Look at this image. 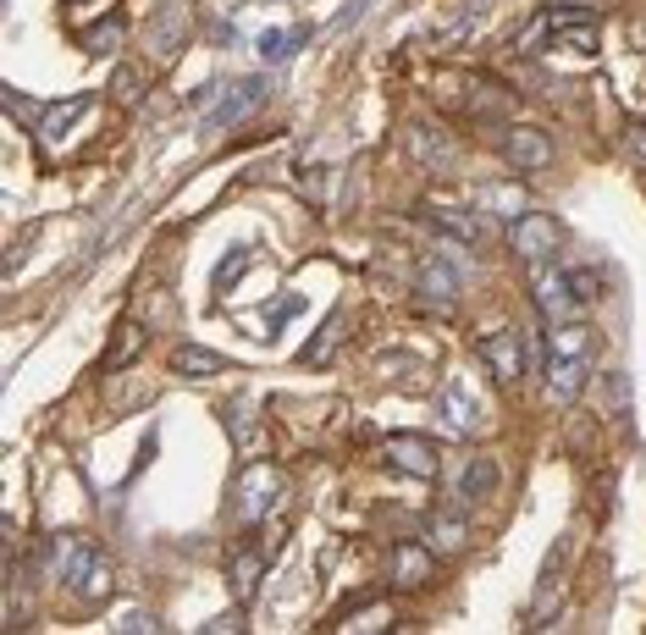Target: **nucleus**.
Returning <instances> with one entry per match:
<instances>
[{
	"label": "nucleus",
	"mask_w": 646,
	"mask_h": 635,
	"mask_svg": "<svg viewBox=\"0 0 646 635\" xmlns=\"http://www.w3.org/2000/svg\"><path fill=\"white\" fill-rule=\"evenodd\" d=\"M56 575H61V586L67 592H78V597H106L111 592V564L100 558V547L95 542H83V536H56Z\"/></svg>",
	"instance_id": "nucleus-1"
},
{
	"label": "nucleus",
	"mask_w": 646,
	"mask_h": 635,
	"mask_svg": "<svg viewBox=\"0 0 646 635\" xmlns=\"http://www.w3.org/2000/svg\"><path fill=\"white\" fill-rule=\"evenodd\" d=\"M454 255H459L454 238L437 244V249L420 260V277H415V294H420L426 305H437V310H454V305H459V288H465V266H459Z\"/></svg>",
	"instance_id": "nucleus-2"
},
{
	"label": "nucleus",
	"mask_w": 646,
	"mask_h": 635,
	"mask_svg": "<svg viewBox=\"0 0 646 635\" xmlns=\"http://www.w3.org/2000/svg\"><path fill=\"white\" fill-rule=\"evenodd\" d=\"M508 244H514V255H519V260L547 266V260H558V255H564V221H558V216H547V210H525V216L508 227Z\"/></svg>",
	"instance_id": "nucleus-3"
},
{
	"label": "nucleus",
	"mask_w": 646,
	"mask_h": 635,
	"mask_svg": "<svg viewBox=\"0 0 646 635\" xmlns=\"http://www.w3.org/2000/svg\"><path fill=\"white\" fill-rule=\"evenodd\" d=\"M530 294H536V310L547 326H564V320H575L586 310V299L575 294V277H569V266H536V282H530Z\"/></svg>",
	"instance_id": "nucleus-4"
},
{
	"label": "nucleus",
	"mask_w": 646,
	"mask_h": 635,
	"mask_svg": "<svg viewBox=\"0 0 646 635\" xmlns=\"http://www.w3.org/2000/svg\"><path fill=\"white\" fill-rule=\"evenodd\" d=\"M282 497V470L277 465H249L244 476H238V492H232V508H238V519L244 525H260L266 514H271V503Z\"/></svg>",
	"instance_id": "nucleus-5"
},
{
	"label": "nucleus",
	"mask_w": 646,
	"mask_h": 635,
	"mask_svg": "<svg viewBox=\"0 0 646 635\" xmlns=\"http://www.w3.org/2000/svg\"><path fill=\"white\" fill-rule=\"evenodd\" d=\"M404 145H409L415 166H426V171H454L459 166V145H454V133L443 122H409Z\"/></svg>",
	"instance_id": "nucleus-6"
},
{
	"label": "nucleus",
	"mask_w": 646,
	"mask_h": 635,
	"mask_svg": "<svg viewBox=\"0 0 646 635\" xmlns=\"http://www.w3.org/2000/svg\"><path fill=\"white\" fill-rule=\"evenodd\" d=\"M481 359L497 387H514L525 376V365H530V348H525L519 331H491V337H481Z\"/></svg>",
	"instance_id": "nucleus-7"
},
{
	"label": "nucleus",
	"mask_w": 646,
	"mask_h": 635,
	"mask_svg": "<svg viewBox=\"0 0 646 635\" xmlns=\"http://www.w3.org/2000/svg\"><path fill=\"white\" fill-rule=\"evenodd\" d=\"M266 100V78H232L221 95H216V106H210V128H232V122H244L255 106Z\"/></svg>",
	"instance_id": "nucleus-8"
},
{
	"label": "nucleus",
	"mask_w": 646,
	"mask_h": 635,
	"mask_svg": "<svg viewBox=\"0 0 646 635\" xmlns=\"http://www.w3.org/2000/svg\"><path fill=\"white\" fill-rule=\"evenodd\" d=\"M553 139L541 133V128H525V122H514L508 133H503V160L508 166H519V171H541V166H553Z\"/></svg>",
	"instance_id": "nucleus-9"
},
{
	"label": "nucleus",
	"mask_w": 646,
	"mask_h": 635,
	"mask_svg": "<svg viewBox=\"0 0 646 635\" xmlns=\"http://www.w3.org/2000/svg\"><path fill=\"white\" fill-rule=\"evenodd\" d=\"M437 420H443L454 437H476V431H481V404H476V393H470L465 381H448V387L437 393Z\"/></svg>",
	"instance_id": "nucleus-10"
},
{
	"label": "nucleus",
	"mask_w": 646,
	"mask_h": 635,
	"mask_svg": "<svg viewBox=\"0 0 646 635\" xmlns=\"http://www.w3.org/2000/svg\"><path fill=\"white\" fill-rule=\"evenodd\" d=\"M431 569H437V553H431L426 542H398V547H392L387 575H392V586H398V592L426 586V581H431Z\"/></svg>",
	"instance_id": "nucleus-11"
},
{
	"label": "nucleus",
	"mask_w": 646,
	"mask_h": 635,
	"mask_svg": "<svg viewBox=\"0 0 646 635\" xmlns=\"http://www.w3.org/2000/svg\"><path fill=\"white\" fill-rule=\"evenodd\" d=\"M387 459H392V470H404L409 480H437V448L426 437H415V431L392 437L387 443Z\"/></svg>",
	"instance_id": "nucleus-12"
},
{
	"label": "nucleus",
	"mask_w": 646,
	"mask_h": 635,
	"mask_svg": "<svg viewBox=\"0 0 646 635\" xmlns=\"http://www.w3.org/2000/svg\"><path fill=\"white\" fill-rule=\"evenodd\" d=\"M426 216H431V227H437L443 238H454V244H481L486 238L481 210H465V205H426Z\"/></svg>",
	"instance_id": "nucleus-13"
},
{
	"label": "nucleus",
	"mask_w": 646,
	"mask_h": 635,
	"mask_svg": "<svg viewBox=\"0 0 646 635\" xmlns=\"http://www.w3.org/2000/svg\"><path fill=\"white\" fill-rule=\"evenodd\" d=\"M497 486H503V470H497V459H470V465L459 470V480H454V497H459L465 508H476V503H486Z\"/></svg>",
	"instance_id": "nucleus-14"
},
{
	"label": "nucleus",
	"mask_w": 646,
	"mask_h": 635,
	"mask_svg": "<svg viewBox=\"0 0 646 635\" xmlns=\"http://www.w3.org/2000/svg\"><path fill=\"white\" fill-rule=\"evenodd\" d=\"M89 111H95V100H89V95H72V100H61V106H44V111H39V133H44L50 145H61V139H67V133H72Z\"/></svg>",
	"instance_id": "nucleus-15"
},
{
	"label": "nucleus",
	"mask_w": 646,
	"mask_h": 635,
	"mask_svg": "<svg viewBox=\"0 0 646 635\" xmlns=\"http://www.w3.org/2000/svg\"><path fill=\"white\" fill-rule=\"evenodd\" d=\"M171 370L188 376V381L221 376V370H227V354H210V348H199V343H177V348H171Z\"/></svg>",
	"instance_id": "nucleus-16"
},
{
	"label": "nucleus",
	"mask_w": 646,
	"mask_h": 635,
	"mask_svg": "<svg viewBox=\"0 0 646 635\" xmlns=\"http://www.w3.org/2000/svg\"><path fill=\"white\" fill-rule=\"evenodd\" d=\"M580 387H586V359L547 354V393H553L558 404H569V398H580Z\"/></svg>",
	"instance_id": "nucleus-17"
},
{
	"label": "nucleus",
	"mask_w": 646,
	"mask_h": 635,
	"mask_svg": "<svg viewBox=\"0 0 646 635\" xmlns=\"http://www.w3.org/2000/svg\"><path fill=\"white\" fill-rule=\"evenodd\" d=\"M476 205L491 210V216H503V221H519V216L530 210V199H525L519 182H486L481 194H476Z\"/></svg>",
	"instance_id": "nucleus-18"
},
{
	"label": "nucleus",
	"mask_w": 646,
	"mask_h": 635,
	"mask_svg": "<svg viewBox=\"0 0 646 635\" xmlns=\"http://www.w3.org/2000/svg\"><path fill=\"white\" fill-rule=\"evenodd\" d=\"M592 326H580V320H564V326H553V337H547V354H564V359H592Z\"/></svg>",
	"instance_id": "nucleus-19"
},
{
	"label": "nucleus",
	"mask_w": 646,
	"mask_h": 635,
	"mask_svg": "<svg viewBox=\"0 0 646 635\" xmlns=\"http://www.w3.org/2000/svg\"><path fill=\"white\" fill-rule=\"evenodd\" d=\"M139 354H145V326H133V320H128V326H122V331L111 337V354H106V370H122V365H133Z\"/></svg>",
	"instance_id": "nucleus-20"
},
{
	"label": "nucleus",
	"mask_w": 646,
	"mask_h": 635,
	"mask_svg": "<svg viewBox=\"0 0 646 635\" xmlns=\"http://www.w3.org/2000/svg\"><path fill=\"white\" fill-rule=\"evenodd\" d=\"M431 542H437V553H459V547L470 542V519H459V514H431Z\"/></svg>",
	"instance_id": "nucleus-21"
},
{
	"label": "nucleus",
	"mask_w": 646,
	"mask_h": 635,
	"mask_svg": "<svg viewBox=\"0 0 646 635\" xmlns=\"http://www.w3.org/2000/svg\"><path fill=\"white\" fill-rule=\"evenodd\" d=\"M260 569H266V553L260 547H238V558H232V592L249 597L255 581H260Z\"/></svg>",
	"instance_id": "nucleus-22"
},
{
	"label": "nucleus",
	"mask_w": 646,
	"mask_h": 635,
	"mask_svg": "<svg viewBox=\"0 0 646 635\" xmlns=\"http://www.w3.org/2000/svg\"><path fill=\"white\" fill-rule=\"evenodd\" d=\"M558 597H564V592H558V581L547 575V581H541V592H536V603H530V614H525V625H536V631H541V625H553V619H558Z\"/></svg>",
	"instance_id": "nucleus-23"
},
{
	"label": "nucleus",
	"mask_w": 646,
	"mask_h": 635,
	"mask_svg": "<svg viewBox=\"0 0 646 635\" xmlns=\"http://www.w3.org/2000/svg\"><path fill=\"white\" fill-rule=\"evenodd\" d=\"M299 44H305V33H294V28H277V33H266V39H260V56H266V61H282V56H294Z\"/></svg>",
	"instance_id": "nucleus-24"
},
{
	"label": "nucleus",
	"mask_w": 646,
	"mask_h": 635,
	"mask_svg": "<svg viewBox=\"0 0 646 635\" xmlns=\"http://www.w3.org/2000/svg\"><path fill=\"white\" fill-rule=\"evenodd\" d=\"M249 260H255L249 249H232V255L221 260V271H216V294H232V282H238V277L249 271Z\"/></svg>",
	"instance_id": "nucleus-25"
},
{
	"label": "nucleus",
	"mask_w": 646,
	"mask_h": 635,
	"mask_svg": "<svg viewBox=\"0 0 646 635\" xmlns=\"http://www.w3.org/2000/svg\"><path fill=\"white\" fill-rule=\"evenodd\" d=\"M337 326H342V316H331L321 331H316V348L305 354V365H326V359H331V348H337Z\"/></svg>",
	"instance_id": "nucleus-26"
},
{
	"label": "nucleus",
	"mask_w": 646,
	"mask_h": 635,
	"mask_svg": "<svg viewBox=\"0 0 646 635\" xmlns=\"http://www.w3.org/2000/svg\"><path fill=\"white\" fill-rule=\"evenodd\" d=\"M145 95V72L139 67H122V78H117V100H139Z\"/></svg>",
	"instance_id": "nucleus-27"
},
{
	"label": "nucleus",
	"mask_w": 646,
	"mask_h": 635,
	"mask_svg": "<svg viewBox=\"0 0 646 635\" xmlns=\"http://www.w3.org/2000/svg\"><path fill=\"white\" fill-rule=\"evenodd\" d=\"M575 277V294L586 299V305H597V294H603V277L597 271H569Z\"/></svg>",
	"instance_id": "nucleus-28"
},
{
	"label": "nucleus",
	"mask_w": 646,
	"mask_h": 635,
	"mask_svg": "<svg viewBox=\"0 0 646 635\" xmlns=\"http://www.w3.org/2000/svg\"><path fill=\"white\" fill-rule=\"evenodd\" d=\"M630 150L646 160V128H642V122H630Z\"/></svg>",
	"instance_id": "nucleus-29"
},
{
	"label": "nucleus",
	"mask_w": 646,
	"mask_h": 635,
	"mask_svg": "<svg viewBox=\"0 0 646 635\" xmlns=\"http://www.w3.org/2000/svg\"><path fill=\"white\" fill-rule=\"evenodd\" d=\"M122 625H128V631H156V619H150V614H128Z\"/></svg>",
	"instance_id": "nucleus-30"
}]
</instances>
